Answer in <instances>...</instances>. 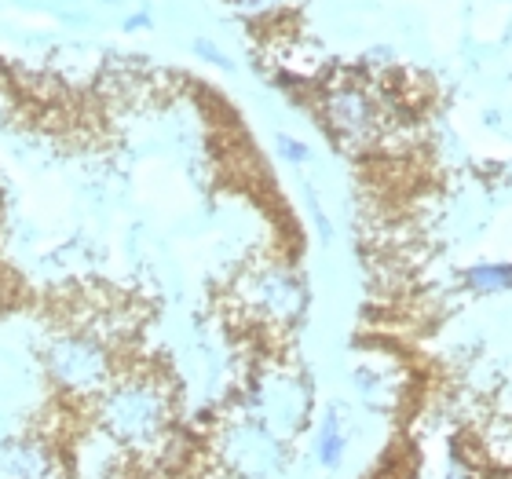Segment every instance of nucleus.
<instances>
[{
  "mask_svg": "<svg viewBox=\"0 0 512 479\" xmlns=\"http://www.w3.org/2000/svg\"><path fill=\"white\" fill-rule=\"evenodd\" d=\"M169 417V392L154 377H143V373L114 381L96 403L99 432H107L118 447L143 450L150 443H158L165 436V428H169Z\"/></svg>",
  "mask_w": 512,
  "mask_h": 479,
  "instance_id": "f257e3e1",
  "label": "nucleus"
},
{
  "mask_svg": "<svg viewBox=\"0 0 512 479\" xmlns=\"http://www.w3.org/2000/svg\"><path fill=\"white\" fill-rule=\"evenodd\" d=\"M52 381L70 395H103L110 388V352L96 337H55L44 352Z\"/></svg>",
  "mask_w": 512,
  "mask_h": 479,
  "instance_id": "f03ea898",
  "label": "nucleus"
},
{
  "mask_svg": "<svg viewBox=\"0 0 512 479\" xmlns=\"http://www.w3.org/2000/svg\"><path fill=\"white\" fill-rule=\"evenodd\" d=\"M326 121H330L333 136L355 147V143H366V139H374L377 132V110L370 103L363 88L355 85H337L330 88V96H326Z\"/></svg>",
  "mask_w": 512,
  "mask_h": 479,
  "instance_id": "7ed1b4c3",
  "label": "nucleus"
},
{
  "mask_svg": "<svg viewBox=\"0 0 512 479\" xmlns=\"http://www.w3.org/2000/svg\"><path fill=\"white\" fill-rule=\"evenodd\" d=\"M0 472L8 479H66L63 458L41 436H11L0 443Z\"/></svg>",
  "mask_w": 512,
  "mask_h": 479,
  "instance_id": "20e7f679",
  "label": "nucleus"
},
{
  "mask_svg": "<svg viewBox=\"0 0 512 479\" xmlns=\"http://www.w3.org/2000/svg\"><path fill=\"white\" fill-rule=\"evenodd\" d=\"M249 304L256 311H264L267 319L289 322L304 311V282L297 275H289L282 267H271L264 275L253 278L249 286Z\"/></svg>",
  "mask_w": 512,
  "mask_h": 479,
  "instance_id": "39448f33",
  "label": "nucleus"
},
{
  "mask_svg": "<svg viewBox=\"0 0 512 479\" xmlns=\"http://www.w3.org/2000/svg\"><path fill=\"white\" fill-rule=\"evenodd\" d=\"M224 454L235 461L242 472H267L275 465V439L260 425H235L227 432Z\"/></svg>",
  "mask_w": 512,
  "mask_h": 479,
  "instance_id": "423d86ee",
  "label": "nucleus"
},
{
  "mask_svg": "<svg viewBox=\"0 0 512 479\" xmlns=\"http://www.w3.org/2000/svg\"><path fill=\"white\" fill-rule=\"evenodd\" d=\"M465 286L472 293H505L512 289V264H480L465 271Z\"/></svg>",
  "mask_w": 512,
  "mask_h": 479,
  "instance_id": "0eeeda50",
  "label": "nucleus"
},
{
  "mask_svg": "<svg viewBox=\"0 0 512 479\" xmlns=\"http://www.w3.org/2000/svg\"><path fill=\"white\" fill-rule=\"evenodd\" d=\"M315 450H319V461L326 465V469H337V465H341V458H344V432H341V421H337V417H326V421H322Z\"/></svg>",
  "mask_w": 512,
  "mask_h": 479,
  "instance_id": "6e6552de",
  "label": "nucleus"
},
{
  "mask_svg": "<svg viewBox=\"0 0 512 479\" xmlns=\"http://www.w3.org/2000/svg\"><path fill=\"white\" fill-rule=\"evenodd\" d=\"M278 154L286 161H308V147L304 143H297V139H289V136H278Z\"/></svg>",
  "mask_w": 512,
  "mask_h": 479,
  "instance_id": "1a4fd4ad",
  "label": "nucleus"
},
{
  "mask_svg": "<svg viewBox=\"0 0 512 479\" xmlns=\"http://www.w3.org/2000/svg\"><path fill=\"white\" fill-rule=\"evenodd\" d=\"M194 52L202 55L205 63H216V66H224V70H231V59H227L224 52H216V48L209 41H194Z\"/></svg>",
  "mask_w": 512,
  "mask_h": 479,
  "instance_id": "9d476101",
  "label": "nucleus"
},
{
  "mask_svg": "<svg viewBox=\"0 0 512 479\" xmlns=\"http://www.w3.org/2000/svg\"><path fill=\"white\" fill-rule=\"evenodd\" d=\"M246 11H267V8H275L278 0H238Z\"/></svg>",
  "mask_w": 512,
  "mask_h": 479,
  "instance_id": "9b49d317",
  "label": "nucleus"
},
{
  "mask_svg": "<svg viewBox=\"0 0 512 479\" xmlns=\"http://www.w3.org/2000/svg\"><path fill=\"white\" fill-rule=\"evenodd\" d=\"M143 26H150L147 15H136V19H128V22H125V30H143Z\"/></svg>",
  "mask_w": 512,
  "mask_h": 479,
  "instance_id": "f8f14e48",
  "label": "nucleus"
},
{
  "mask_svg": "<svg viewBox=\"0 0 512 479\" xmlns=\"http://www.w3.org/2000/svg\"><path fill=\"white\" fill-rule=\"evenodd\" d=\"M110 4H121V0H110Z\"/></svg>",
  "mask_w": 512,
  "mask_h": 479,
  "instance_id": "ddd939ff",
  "label": "nucleus"
},
{
  "mask_svg": "<svg viewBox=\"0 0 512 479\" xmlns=\"http://www.w3.org/2000/svg\"><path fill=\"white\" fill-rule=\"evenodd\" d=\"M0 443H4V436H0Z\"/></svg>",
  "mask_w": 512,
  "mask_h": 479,
  "instance_id": "4468645a",
  "label": "nucleus"
}]
</instances>
